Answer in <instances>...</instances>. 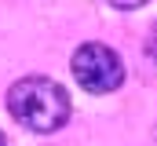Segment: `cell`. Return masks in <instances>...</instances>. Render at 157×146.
Listing matches in <instances>:
<instances>
[{
  "label": "cell",
  "mask_w": 157,
  "mask_h": 146,
  "mask_svg": "<svg viewBox=\"0 0 157 146\" xmlns=\"http://www.w3.org/2000/svg\"><path fill=\"white\" fill-rule=\"evenodd\" d=\"M73 77L84 91L91 95H106V91H117L121 80H124V62L113 48L106 44H80L73 51Z\"/></svg>",
  "instance_id": "7a4b0ae2"
},
{
  "label": "cell",
  "mask_w": 157,
  "mask_h": 146,
  "mask_svg": "<svg viewBox=\"0 0 157 146\" xmlns=\"http://www.w3.org/2000/svg\"><path fill=\"white\" fill-rule=\"evenodd\" d=\"M0 146H7V143H4V132H0Z\"/></svg>",
  "instance_id": "5b68a950"
},
{
  "label": "cell",
  "mask_w": 157,
  "mask_h": 146,
  "mask_svg": "<svg viewBox=\"0 0 157 146\" xmlns=\"http://www.w3.org/2000/svg\"><path fill=\"white\" fill-rule=\"evenodd\" d=\"M146 48H150V59L157 62V22H154V29H150V44Z\"/></svg>",
  "instance_id": "277c9868"
},
{
  "label": "cell",
  "mask_w": 157,
  "mask_h": 146,
  "mask_svg": "<svg viewBox=\"0 0 157 146\" xmlns=\"http://www.w3.org/2000/svg\"><path fill=\"white\" fill-rule=\"evenodd\" d=\"M113 7H121V11H135V7H143V4H150V0H110Z\"/></svg>",
  "instance_id": "3957f363"
},
{
  "label": "cell",
  "mask_w": 157,
  "mask_h": 146,
  "mask_svg": "<svg viewBox=\"0 0 157 146\" xmlns=\"http://www.w3.org/2000/svg\"><path fill=\"white\" fill-rule=\"evenodd\" d=\"M7 110L22 128L48 135L70 121V95L48 77H22L7 88Z\"/></svg>",
  "instance_id": "6da1fadb"
}]
</instances>
